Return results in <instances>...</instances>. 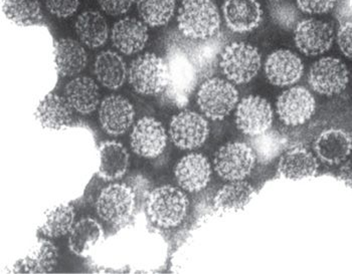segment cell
<instances>
[{
    "label": "cell",
    "instance_id": "6da1fadb",
    "mask_svg": "<svg viewBox=\"0 0 352 274\" xmlns=\"http://www.w3.org/2000/svg\"><path fill=\"white\" fill-rule=\"evenodd\" d=\"M165 62L168 69V84L165 95L170 103L178 108H184L197 87L199 75L197 67L188 52L177 41L167 47Z\"/></svg>",
    "mask_w": 352,
    "mask_h": 274
},
{
    "label": "cell",
    "instance_id": "7a4b0ae2",
    "mask_svg": "<svg viewBox=\"0 0 352 274\" xmlns=\"http://www.w3.org/2000/svg\"><path fill=\"white\" fill-rule=\"evenodd\" d=\"M178 30L184 38L204 41L219 34L221 15L212 0H184L177 14Z\"/></svg>",
    "mask_w": 352,
    "mask_h": 274
},
{
    "label": "cell",
    "instance_id": "3957f363",
    "mask_svg": "<svg viewBox=\"0 0 352 274\" xmlns=\"http://www.w3.org/2000/svg\"><path fill=\"white\" fill-rule=\"evenodd\" d=\"M188 208V196L177 187H157L147 197L146 212L150 221L163 229L179 226L186 219Z\"/></svg>",
    "mask_w": 352,
    "mask_h": 274
},
{
    "label": "cell",
    "instance_id": "277c9868",
    "mask_svg": "<svg viewBox=\"0 0 352 274\" xmlns=\"http://www.w3.org/2000/svg\"><path fill=\"white\" fill-rule=\"evenodd\" d=\"M262 65L257 47L245 43L226 45L219 54V65L223 75L234 84H244L256 78Z\"/></svg>",
    "mask_w": 352,
    "mask_h": 274
},
{
    "label": "cell",
    "instance_id": "5b68a950",
    "mask_svg": "<svg viewBox=\"0 0 352 274\" xmlns=\"http://www.w3.org/2000/svg\"><path fill=\"white\" fill-rule=\"evenodd\" d=\"M128 82L139 95L164 93L168 84V69L165 60L147 52L138 56L128 69Z\"/></svg>",
    "mask_w": 352,
    "mask_h": 274
},
{
    "label": "cell",
    "instance_id": "8992f818",
    "mask_svg": "<svg viewBox=\"0 0 352 274\" xmlns=\"http://www.w3.org/2000/svg\"><path fill=\"white\" fill-rule=\"evenodd\" d=\"M197 103L204 117L212 121H221L238 106L239 91L229 80L208 78L199 87Z\"/></svg>",
    "mask_w": 352,
    "mask_h": 274
},
{
    "label": "cell",
    "instance_id": "52a82bcc",
    "mask_svg": "<svg viewBox=\"0 0 352 274\" xmlns=\"http://www.w3.org/2000/svg\"><path fill=\"white\" fill-rule=\"evenodd\" d=\"M256 162L257 158L249 144L230 142L217 150L214 169L226 181H241L252 173Z\"/></svg>",
    "mask_w": 352,
    "mask_h": 274
},
{
    "label": "cell",
    "instance_id": "ba28073f",
    "mask_svg": "<svg viewBox=\"0 0 352 274\" xmlns=\"http://www.w3.org/2000/svg\"><path fill=\"white\" fill-rule=\"evenodd\" d=\"M95 208L102 220L112 225H119L133 214L135 194L127 185L114 183L100 192Z\"/></svg>",
    "mask_w": 352,
    "mask_h": 274
},
{
    "label": "cell",
    "instance_id": "9c48e42d",
    "mask_svg": "<svg viewBox=\"0 0 352 274\" xmlns=\"http://www.w3.org/2000/svg\"><path fill=\"white\" fill-rule=\"evenodd\" d=\"M169 138L176 148L184 151L199 149L210 136V126L203 115L182 111L171 119Z\"/></svg>",
    "mask_w": 352,
    "mask_h": 274
},
{
    "label": "cell",
    "instance_id": "30bf717a",
    "mask_svg": "<svg viewBox=\"0 0 352 274\" xmlns=\"http://www.w3.org/2000/svg\"><path fill=\"white\" fill-rule=\"evenodd\" d=\"M349 82V71L342 60L322 58L313 64L308 73V84L319 95L332 97L342 93Z\"/></svg>",
    "mask_w": 352,
    "mask_h": 274
},
{
    "label": "cell",
    "instance_id": "8fae6325",
    "mask_svg": "<svg viewBox=\"0 0 352 274\" xmlns=\"http://www.w3.org/2000/svg\"><path fill=\"white\" fill-rule=\"evenodd\" d=\"M316 110V102L311 91L305 87L297 86L284 91L276 104L280 121L290 127L307 123Z\"/></svg>",
    "mask_w": 352,
    "mask_h": 274
},
{
    "label": "cell",
    "instance_id": "7c38bea8",
    "mask_svg": "<svg viewBox=\"0 0 352 274\" xmlns=\"http://www.w3.org/2000/svg\"><path fill=\"white\" fill-rule=\"evenodd\" d=\"M274 112L271 104L258 95H248L236 108V128L249 137L257 136L270 130Z\"/></svg>",
    "mask_w": 352,
    "mask_h": 274
},
{
    "label": "cell",
    "instance_id": "4fadbf2b",
    "mask_svg": "<svg viewBox=\"0 0 352 274\" xmlns=\"http://www.w3.org/2000/svg\"><path fill=\"white\" fill-rule=\"evenodd\" d=\"M167 145V133L158 119L141 117L133 126L130 146L137 156L155 159L162 155Z\"/></svg>",
    "mask_w": 352,
    "mask_h": 274
},
{
    "label": "cell",
    "instance_id": "5bb4252c",
    "mask_svg": "<svg viewBox=\"0 0 352 274\" xmlns=\"http://www.w3.org/2000/svg\"><path fill=\"white\" fill-rule=\"evenodd\" d=\"M333 26L319 19H302L294 30V41L297 49L310 56H321L333 45Z\"/></svg>",
    "mask_w": 352,
    "mask_h": 274
},
{
    "label": "cell",
    "instance_id": "9a60e30c",
    "mask_svg": "<svg viewBox=\"0 0 352 274\" xmlns=\"http://www.w3.org/2000/svg\"><path fill=\"white\" fill-rule=\"evenodd\" d=\"M135 111L126 98L119 95L106 97L99 106L102 129L110 136H121L133 126Z\"/></svg>",
    "mask_w": 352,
    "mask_h": 274
},
{
    "label": "cell",
    "instance_id": "2e32d148",
    "mask_svg": "<svg viewBox=\"0 0 352 274\" xmlns=\"http://www.w3.org/2000/svg\"><path fill=\"white\" fill-rule=\"evenodd\" d=\"M317 159L323 164L336 166L347 160L352 152V136L347 130L329 128L318 135L313 143Z\"/></svg>",
    "mask_w": 352,
    "mask_h": 274
},
{
    "label": "cell",
    "instance_id": "e0dca14e",
    "mask_svg": "<svg viewBox=\"0 0 352 274\" xmlns=\"http://www.w3.org/2000/svg\"><path fill=\"white\" fill-rule=\"evenodd\" d=\"M178 186L186 192L197 193L204 190L212 178V166L208 158L199 153L182 157L175 168Z\"/></svg>",
    "mask_w": 352,
    "mask_h": 274
},
{
    "label": "cell",
    "instance_id": "ac0fdd59",
    "mask_svg": "<svg viewBox=\"0 0 352 274\" xmlns=\"http://www.w3.org/2000/svg\"><path fill=\"white\" fill-rule=\"evenodd\" d=\"M304 73V65L296 54L287 49L272 52L265 62V75L276 87L296 84Z\"/></svg>",
    "mask_w": 352,
    "mask_h": 274
},
{
    "label": "cell",
    "instance_id": "d6986e66",
    "mask_svg": "<svg viewBox=\"0 0 352 274\" xmlns=\"http://www.w3.org/2000/svg\"><path fill=\"white\" fill-rule=\"evenodd\" d=\"M318 159L307 147L298 144L285 150L278 163V173L289 180H302L316 175Z\"/></svg>",
    "mask_w": 352,
    "mask_h": 274
},
{
    "label": "cell",
    "instance_id": "ffe728a7",
    "mask_svg": "<svg viewBox=\"0 0 352 274\" xmlns=\"http://www.w3.org/2000/svg\"><path fill=\"white\" fill-rule=\"evenodd\" d=\"M223 14L232 32L245 34L260 25L264 12L258 0H225Z\"/></svg>",
    "mask_w": 352,
    "mask_h": 274
},
{
    "label": "cell",
    "instance_id": "44dd1931",
    "mask_svg": "<svg viewBox=\"0 0 352 274\" xmlns=\"http://www.w3.org/2000/svg\"><path fill=\"white\" fill-rule=\"evenodd\" d=\"M148 38L147 25L132 17H125L117 21L111 32L113 45L126 56H132L143 51Z\"/></svg>",
    "mask_w": 352,
    "mask_h": 274
},
{
    "label": "cell",
    "instance_id": "7402d4cb",
    "mask_svg": "<svg viewBox=\"0 0 352 274\" xmlns=\"http://www.w3.org/2000/svg\"><path fill=\"white\" fill-rule=\"evenodd\" d=\"M54 62L60 77H76L84 71L88 56L82 43L69 38L54 43Z\"/></svg>",
    "mask_w": 352,
    "mask_h": 274
},
{
    "label": "cell",
    "instance_id": "603a6c76",
    "mask_svg": "<svg viewBox=\"0 0 352 274\" xmlns=\"http://www.w3.org/2000/svg\"><path fill=\"white\" fill-rule=\"evenodd\" d=\"M65 98L75 112L82 116L92 114L100 106L99 87L93 78L76 77L65 88Z\"/></svg>",
    "mask_w": 352,
    "mask_h": 274
},
{
    "label": "cell",
    "instance_id": "cb8c5ba5",
    "mask_svg": "<svg viewBox=\"0 0 352 274\" xmlns=\"http://www.w3.org/2000/svg\"><path fill=\"white\" fill-rule=\"evenodd\" d=\"M93 71L98 82L109 90H118L128 78L122 56L112 51L102 52L96 56Z\"/></svg>",
    "mask_w": 352,
    "mask_h": 274
},
{
    "label": "cell",
    "instance_id": "d4e9b609",
    "mask_svg": "<svg viewBox=\"0 0 352 274\" xmlns=\"http://www.w3.org/2000/svg\"><path fill=\"white\" fill-rule=\"evenodd\" d=\"M99 174L105 181L121 179L129 168V153L122 144L106 141L99 147Z\"/></svg>",
    "mask_w": 352,
    "mask_h": 274
},
{
    "label": "cell",
    "instance_id": "484cf974",
    "mask_svg": "<svg viewBox=\"0 0 352 274\" xmlns=\"http://www.w3.org/2000/svg\"><path fill=\"white\" fill-rule=\"evenodd\" d=\"M73 111L66 98L49 93L38 104L36 116L45 129L60 130L73 121Z\"/></svg>",
    "mask_w": 352,
    "mask_h": 274
},
{
    "label": "cell",
    "instance_id": "4316f807",
    "mask_svg": "<svg viewBox=\"0 0 352 274\" xmlns=\"http://www.w3.org/2000/svg\"><path fill=\"white\" fill-rule=\"evenodd\" d=\"M58 248L51 241L41 239L30 252L14 264L15 273H49L58 263Z\"/></svg>",
    "mask_w": 352,
    "mask_h": 274
},
{
    "label": "cell",
    "instance_id": "83f0119b",
    "mask_svg": "<svg viewBox=\"0 0 352 274\" xmlns=\"http://www.w3.org/2000/svg\"><path fill=\"white\" fill-rule=\"evenodd\" d=\"M75 30L80 43L90 49L101 47L109 36L107 21L95 10L81 13L76 21Z\"/></svg>",
    "mask_w": 352,
    "mask_h": 274
},
{
    "label": "cell",
    "instance_id": "f1b7e54d",
    "mask_svg": "<svg viewBox=\"0 0 352 274\" xmlns=\"http://www.w3.org/2000/svg\"><path fill=\"white\" fill-rule=\"evenodd\" d=\"M256 190L245 180L230 181L214 196V205L221 212H234L245 207L255 197Z\"/></svg>",
    "mask_w": 352,
    "mask_h": 274
},
{
    "label": "cell",
    "instance_id": "f546056e",
    "mask_svg": "<svg viewBox=\"0 0 352 274\" xmlns=\"http://www.w3.org/2000/svg\"><path fill=\"white\" fill-rule=\"evenodd\" d=\"M103 236V228L95 219L86 217L75 223L69 233V248L78 256H87Z\"/></svg>",
    "mask_w": 352,
    "mask_h": 274
},
{
    "label": "cell",
    "instance_id": "4dcf8cb0",
    "mask_svg": "<svg viewBox=\"0 0 352 274\" xmlns=\"http://www.w3.org/2000/svg\"><path fill=\"white\" fill-rule=\"evenodd\" d=\"M287 144L288 141L284 135L272 129L249 139V145L255 153L257 162L264 165L281 156L287 149Z\"/></svg>",
    "mask_w": 352,
    "mask_h": 274
},
{
    "label": "cell",
    "instance_id": "1f68e13d",
    "mask_svg": "<svg viewBox=\"0 0 352 274\" xmlns=\"http://www.w3.org/2000/svg\"><path fill=\"white\" fill-rule=\"evenodd\" d=\"M75 219V208L71 204H60L47 211L40 229L49 238H58L71 232Z\"/></svg>",
    "mask_w": 352,
    "mask_h": 274
},
{
    "label": "cell",
    "instance_id": "d6a6232c",
    "mask_svg": "<svg viewBox=\"0 0 352 274\" xmlns=\"http://www.w3.org/2000/svg\"><path fill=\"white\" fill-rule=\"evenodd\" d=\"M2 10L15 25H34L43 21L40 0H3Z\"/></svg>",
    "mask_w": 352,
    "mask_h": 274
},
{
    "label": "cell",
    "instance_id": "836d02e7",
    "mask_svg": "<svg viewBox=\"0 0 352 274\" xmlns=\"http://www.w3.org/2000/svg\"><path fill=\"white\" fill-rule=\"evenodd\" d=\"M188 45H184L182 43H179L190 54L199 73H201V69L210 67L225 47H223V38L219 34L214 38L204 39V41H192L188 38Z\"/></svg>",
    "mask_w": 352,
    "mask_h": 274
},
{
    "label": "cell",
    "instance_id": "e575fe53",
    "mask_svg": "<svg viewBox=\"0 0 352 274\" xmlns=\"http://www.w3.org/2000/svg\"><path fill=\"white\" fill-rule=\"evenodd\" d=\"M175 0H137V10L145 25H166L175 12Z\"/></svg>",
    "mask_w": 352,
    "mask_h": 274
},
{
    "label": "cell",
    "instance_id": "d590c367",
    "mask_svg": "<svg viewBox=\"0 0 352 274\" xmlns=\"http://www.w3.org/2000/svg\"><path fill=\"white\" fill-rule=\"evenodd\" d=\"M276 2L270 8L274 23L285 30H295L301 19L299 8L289 2Z\"/></svg>",
    "mask_w": 352,
    "mask_h": 274
},
{
    "label": "cell",
    "instance_id": "8d00e7d4",
    "mask_svg": "<svg viewBox=\"0 0 352 274\" xmlns=\"http://www.w3.org/2000/svg\"><path fill=\"white\" fill-rule=\"evenodd\" d=\"M80 0H45V8L58 19H68L79 10Z\"/></svg>",
    "mask_w": 352,
    "mask_h": 274
},
{
    "label": "cell",
    "instance_id": "74e56055",
    "mask_svg": "<svg viewBox=\"0 0 352 274\" xmlns=\"http://www.w3.org/2000/svg\"><path fill=\"white\" fill-rule=\"evenodd\" d=\"M300 12L308 14H323L336 8L338 0H296Z\"/></svg>",
    "mask_w": 352,
    "mask_h": 274
},
{
    "label": "cell",
    "instance_id": "f35d334b",
    "mask_svg": "<svg viewBox=\"0 0 352 274\" xmlns=\"http://www.w3.org/2000/svg\"><path fill=\"white\" fill-rule=\"evenodd\" d=\"M336 39L341 52L352 60V21L341 23Z\"/></svg>",
    "mask_w": 352,
    "mask_h": 274
},
{
    "label": "cell",
    "instance_id": "ab89813d",
    "mask_svg": "<svg viewBox=\"0 0 352 274\" xmlns=\"http://www.w3.org/2000/svg\"><path fill=\"white\" fill-rule=\"evenodd\" d=\"M100 8L106 14L119 16L129 12L135 0H98Z\"/></svg>",
    "mask_w": 352,
    "mask_h": 274
},
{
    "label": "cell",
    "instance_id": "60d3db41",
    "mask_svg": "<svg viewBox=\"0 0 352 274\" xmlns=\"http://www.w3.org/2000/svg\"><path fill=\"white\" fill-rule=\"evenodd\" d=\"M336 8L338 21H352V0H338Z\"/></svg>",
    "mask_w": 352,
    "mask_h": 274
},
{
    "label": "cell",
    "instance_id": "b9f144b4",
    "mask_svg": "<svg viewBox=\"0 0 352 274\" xmlns=\"http://www.w3.org/2000/svg\"><path fill=\"white\" fill-rule=\"evenodd\" d=\"M338 178L347 187L352 189V159L346 160L341 164L338 171Z\"/></svg>",
    "mask_w": 352,
    "mask_h": 274
},
{
    "label": "cell",
    "instance_id": "7bdbcfd3",
    "mask_svg": "<svg viewBox=\"0 0 352 274\" xmlns=\"http://www.w3.org/2000/svg\"><path fill=\"white\" fill-rule=\"evenodd\" d=\"M272 1H281V0H272Z\"/></svg>",
    "mask_w": 352,
    "mask_h": 274
}]
</instances>
